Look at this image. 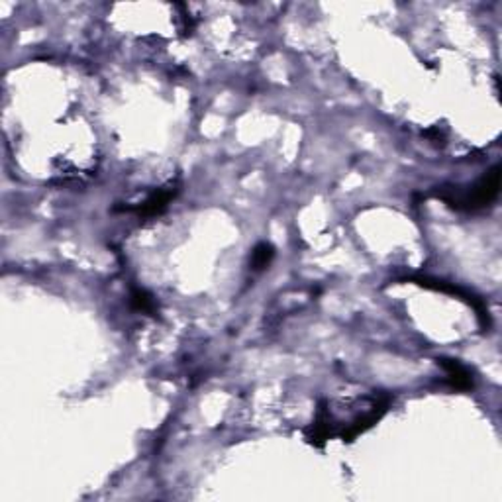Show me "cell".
<instances>
[{"label": "cell", "instance_id": "cell-1", "mask_svg": "<svg viewBox=\"0 0 502 502\" xmlns=\"http://www.w3.org/2000/svg\"><path fill=\"white\" fill-rule=\"evenodd\" d=\"M498 187H501V167L496 165L475 185L473 190H469L465 194H459L454 189H442L437 192V197L442 200H446L447 204H451L455 209L477 210L491 204L496 199Z\"/></svg>", "mask_w": 502, "mask_h": 502}, {"label": "cell", "instance_id": "cell-2", "mask_svg": "<svg viewBox=\"0 0 502 502\" xmlns=\"http://www.w3.org/2000/svg\"><path fill=\"white\" fill-rule=\"evenodd\" d=\"M440 365L446 369L447 377L451 381L455 389H471L473 387V379H471V373L467 371V367H463L459 361L455 359H440Z\"/></svg>", "mask_w": 502, "mask_h": 502}, {"label": "cell", "instance_id": "cell-3", "mask_svg": "<svg viewBox=\"0 0 502 502\" xmlns=\"http://www.w3.org/2000/svg\"><path fill=\"white\" fill-rule=\"evenodd\" d=\"M173 197H175L173 187L157 190V192H153L152 197L143 202L142 206H138V212H140L142 216H155V214H159L161 210L167 209V204H169V200L173 199Z\"/></svg>", "mask_w": 502, "mask_h": 502}, {"label": "cell", "instance_id": "cell-4", "mask_svg": "<svg viewBox=\"0 0 502 502\" xmlns=\"http://www.w3.org/2000/svg\"><path fill=\"white\" fill-rule=\"evenodd\" d=\"M273 247L267 246V244H261V246L256 247V251H253V257H251V265H253V269L256 271H261L263 267L269 265V261L273 259Z\"/></svg>", "mask_w": 502, "mask_h": 502}, {"label": "cell", "instance_id": "cell-5", "mask_svg": "<svg viewBox=\"0 0 502 502\" xmlns=\"http://www.w3.org/2000/svg\"><path fill=\"white\" fill-rule=\"evenodd\" d=\"M132 304L136 310H142V312H153V310H155V303H153L152 294H147L145 291H140V289L133 291Z\"/></svg>", "mask_w": 502, "mask_h": 502}]
</instances>
